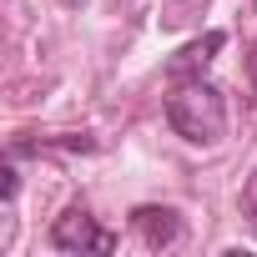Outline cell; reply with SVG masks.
I'll use <instances>...</instances> for the list:
<instances>
[{
  "label": "cell",
  "mask_w": 257,
  "mask_h": 257,
  "mask_svg": "<svg viewBox=\"0 0 257 257\" xmlns=\"http://www.w3.org/2000/svg\"><path fill=\"white\" fill-rule=\"evenodd\" d=\"M167 121H172V132H177L182 142L212 147V142H222V132H227V101H222V91L207 86L202 76L172 81V91H167Z\"/></svg>",
  "instance_id": "1"
},
{
  "label": "cell",
  "mask_w": 257,
  "mask_h": 257,
  "mask_svg": "<svg viewBox=\"0 0 257 257\" xmlns=\"http://www.w3.org/2000/svg\"><path fill=\"white\" fill-rule=\"evenodd\" d=\"M51 247L56 252H116V237L86 212V207H66L51 227Z\"/></svg>",
  "instance_id": "2"
},
{
  "label": "cell",
  "mask_w": 257,
  "mask_h": 257,
  "mask_svg": "<svg viewBox=\"0 0 257 257\" xmlns=\"http://www.w3.org/2000/svg\"><path fill=\"white\" fill-rule=\"evenodd\" d=\"M222 46H227V36H222V31H207L202 41H192L187 51H177V61L167 66V81H192V76H202V66H207Z\"/></svg>",
  "instance_id": "3"
},
{
  "label": "cell",
  "mask_w": 257,
  "mask_h": 257,
  "mask_svg": "<svg viewBox=\"0 0 257 257\" xmlns=\"http://www.w3.org/2000/svg\"><path fill=\"white\" fill-rule=\"evenodd\" d=\"M132 222H137V232H142L147 247H172V242L182 237V222H177L172 207H137Z\"/></svg>",
  "instance_id": "4"
},
{
  "label": "cell",
  "mask_w": 257,
  "mask_h": 257,
  "mask_svg": "<svg viewBox=\"0 0 257 257\" xmlns=\"http://www.w3.org/2000/svg\"><path fill=\"white\" fill-rule=\"evenodd\" d=\"M167 6H172V16H167V21H187L197 6H207V0H167Z\"/></svg>",
  "instance_id": "5"
},
{
  "label": "cell",
  "mask_w": 257,
  "mask_h": 257,
  "mask_svg": "<svg viewBox=\"0 0 257 257\" xmlns=\"http://www.w3.org/2000/svg\"><path fill=\"white\" fill-rule=\"evenodd\" d=\"M242 207H247V217L257 222V172H252V182H247V192H242Z\"/></svg>",
  "instance_id": "6"
},
{
  "label": "cell",
  "mask_w": 257,
  "mask_h": 257,
  "mask_svg": "<svg viewBox=\"0 0 257 257\" xmlns=\"http://www.w3.org/2000/svg\"><path fill=\"white\" fill-rule=\"evenodd\" d=\"M247 71H252V86H257V46H252V61H247Z\"/></svg>",
  "instance_id": "7"
},
{
  "label": "cell",
  "mask_w": 257,
  "mask_h": 257,
  "mask_svg": "<svg viewBox=\"0 0 257 257\" xmlns=\"http://www.w3.org/2000/svg\"><path fill=\"white\" fill-rule=\"evenodd\" d=\"M66 6H81V0H66Z\"/></svg>",
  "instance_id": "8"
}]
</instances>
